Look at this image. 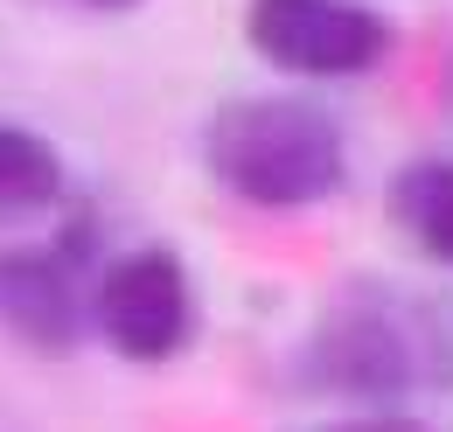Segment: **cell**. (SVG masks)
Segmentation results:
<instances>
[{
    "mask_svg": "<svg viewBox=\"0 0 453 432\" xmlns=\"http://www.w3.org/2000/svg\"><path fill=\"white\" fill-rule=\"evenodd\" d=\"M210 167L258 210H300L342 181V133L307 98H237L210 119Z\"/></svg>",
    "mask_w": 453,
    "mask_h": 432,
    "instance_id": "1",
    "label": "cell"
},
{
    "mask_svg": "<svg viewBox=\"0 0 453 432\" xmlns=\"http://www.w3.org/2000/svg\"><path fill=\"white\" fill-rule=\"evenodd\" d=\"M251 42L300 77H356L391 50V28L356 0H251Z\"/></svg>",
    "mask_w": 453,
    "mask_h": 432,
    "instance_id": "2",
    "label": "cell"
},
{
    "mask_svg": "<svg viewBox=\"0 0 453 432\" xmlns=\"http://www.w3.org/2000/svg\"><path fill=\"white\" fill-rule=\"evenodd\" d=\"M98 328L119 356L161 363L188 342V279L168 251H133L98 279Z\"/></svg>",
    "mask_w": 453,
    "mask_h": 432,
    "instance_id": "3",
    "label": "cell"
},
{
    "mask_svg": "<svg viewBox=\"0 0 453 432\" xmlns=\"http://www.w3.org/2000/svg\"><path fill=\"white\" fill-rule=\"evenodd\" d=\"M314 363L335 390H363V397L404 390L418 377L411 328H397V307H384V300H349L342 314H328L321 342H314Z\"/></svg>",
    "mask_w": 453,
    "mask_h": 432,
    "instance_id": "4",
    "label": "cell"
},
{
    "mask_svg": "<svg viewBox=\"0 0 453 432\" xmlns=\"http://www.w3.org/2000/svg\"><path fill=\"white\" fill-rule=\"evenodd\" d=\"M0 321L35 349L77 342V258L70 251H7L0 258Z\"/></svg>",
    "mask_w": 453,
    "mask_h": 432,
    "instance_id": "5",
    "label": "cell"
},
{
    "mask_svg": "<svg viewBox=\"0 0 453 432\" xmlns=\"http://www.w3.org/2000/svg\"><path fill=\"white\" fill-rule=\"evenodd\" d=\"M391 210H397V223H404L433 258H447V266H453V167L447 161L404 167V174L391 181Z\"/></svg>",
    "mask_w": 453,
    "mask_h": 432,
    "instance_id": "6",
    "label": "cell"
},
{
    "mask_svg": "<svg viewBox=\"0 0 453 432\" xmlns=\"http://www.w3.org/2000/svg\"><path fill=\"white\" fill-rule=\"evenodd\" d=\"M63 196V161L50 140L21 133V126H0V216H28L50 210Z\"/></svg>",
    "mask_w": 453,
    "mask_h": 432,
    "instance_id": "7",
    "label": "cell"
},
{
    "mask_svg": "<svg viewBox=\"0 0 453 432\" xmlns=\"http://www.w3.org/2000/svg\"><path fill=\"white\" fill-rule=\"evenodd\" d=\"M342 432H418V426H342Z\"/></svg>",
    "mask_w": 453,
    "mask_h": 432,
    "instance_id": "8",
    "label": "cell"
},
{
    "mask_svg": "<svg viewBox=\"0 0 453 432\" xmlns=\"http://www.w3.org/2000/svg\"><path fill=\"white\" fill-rule=\"evenodd\" d=\"M105 7H119V0H105Z\"/></svg>",
    "mask_w": 453,
    "mask_h": 432,
    "instance_id": "9",
    "label": "cell"
}]
</instances>
